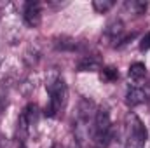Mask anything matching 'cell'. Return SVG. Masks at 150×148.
<instances>
[{
  "label": "cell",
  "mask_w": 150,
  "mask_h": 148,
  "mask_svg": "<svg viewBox=\"0 0 150 148\" xmlns=\"http://www.w3.org/2000/svg\"><path fill=\"white\" fill-rule=\"evenodd\" d=\"M96 111H98V108H96V105L91 99L82 98L79 101L77 115H75L74 134H75V141L80 147H86L89 143V136L93 134V125H94Z\"/></svg>",
  "instance_id": "obj_1"
},
{
  "label": "cell",
  "mask_w": 150,
  "mask_h": 148,
  "mask_svg": "<svg viewBox=\"0 0 150 148\" xmlns=\"http://www.w3.org/2000/svg\"><path fill=\"white\" fill-rule=\"evenodd\" d=\"M45 89H47V94H49V103L45 106V115L54 118L61 113V110L67 105V96H68L67 84H65L63 77H59L56 72H52L45 80Z\"/></svg>",
  "instance_id": "obj_2"
},
{
  "label": "cell",
  "mask_w": 150,
  "mask_h": 148,
  "mask_svg": "<svg viewBox=\"0 0 150 148\" xmlns=\"http://www.w3.org/2000/svg\"><path fill=\"white\" fill-rule=\"evenodd\" d=\"M112 120L110 113L105 108H98L94 117V125H93V134H91V143L94 148H107L112 141Z\"/></svg>",
  "instance_id": "obj_3"
},
{
  "label": "cell",
  "mask_w": 150,
  "mask_h": 148,
  "mask_svg": "<svg viewBox=\"0 0 150 148\" xmlns=\"http://www.w3.org/2000/svg\"><path fill=\"white\" fill-rule=\"evenodd\" d=\"M129 120H131V125H129V136H127L126 148H145V143L149 140L147 127L136 115H131Z\"/></svg>",
  "instance_id": "obj_4"
},
{
  "label": "cell",
  "mask_w": 150,
  "mask_h": 148,
  "mask_svg": "<svg viewBox=\"0 0 150 148\" xmlns=\"http://www.w3.org/2000/svg\"><path fill=\"white\" fill-rule=\"evenodd\" d=\"M105 40L110 42V45H119L120 42L129 40V37H126V28H124L120 19H112L107 25V28H105Z\"/></svg>",
  "instance_id": "obj_5"
},
{
  "label": "cell",
  "mask_w": 150,
  "mask_h": 148,
  "mask_svg": "<svg viewBox=\"0 0 150 148\" xmlns=\"http://www.w3.org/2000/svg\"><path fill=\"white\" fill-rule=\"evenodd\" d=\"M23 19L30 28H37L42 21V11L38 2H26L23 5Z\"/></svg>",
  "instance_id": "obj_6"
},
{
  "label": "cell",
  "mask_w": 150,
  "mask_h": 148,
  "mask_svg": "<svg viewBox=\"0 0 150 148\" xmlns=\"http://www.w3.org/2000/svg\"><path fill=\"white\" fill-rule=\"evenodd\" d=\"M147 101V92L140 85H131L126 92V105L127 106H138Z\"/></svg>",
  "instance_id": "obj_7"
},
{
  "label": "cell",
  "mask_w": 150,
  "mask_h": 148,
  "mask_svg": "<svg viewBox=\"0 0 150 148\" xmlns=\"http://www.w3.org/2000/svg\"><path fill=\"white\" fill-rule=\"evenodd\" d=\"M101 63L96 56H82V59L79 61V72H96L100 70Z\"/></svg>",
  "instance_id": "obj_8"
},
{
  "label": "cell",
  "mask_w": 150,
  "mask_h": 148,
  "mask_svg": "<svg viewBox=\"0 0 150 148\" xmlns=\"http://www.w3.org/2000/svg\"><path fill=\"white\" fill-rule=\"evenodd\" d=\"M129 78L133 80V82H142L145 77H147V66L143 65V63H140V61H136V63H133L131 66H129Z\"/></svg>",
  "instance_id": "obj_9"
},
{
  "label": "cell",
  "mask_w": 150,
  "mask_h": 148,
  "mask_svg": "<svg viewBox=\"0 0 150 148\" xmlns=\"http://www.w3.org/2000/svg\"><path fill=\"white\" fill-rule=\"evenodd\" d=\"M124 9L129 11V12L134 14V16H140V14H145V11H147V4H145V2L131 0V2H126V4H124Z\"/></svg>",
  "instance_id": "obj_10"
},
{
  "label": "cell",
  "mask_w": 150,
  "mask_h": 148,
  "mask_svg": "<svg viewBox=\"0 0 150 148\" xmlns=\"http://www.w3.org/2000/svg\"><path fill=\"white\" fill-rule=\"evenodd\" d=\"M113 5H115V2L113 0H94L93 2V7H94V11L96 12H100V14H105L107 11H110Z\"/></svg>",
  "instance_id": "obj_11"
},
{
  "label": "cell",
  "mask_w": 150,
  "mask_h": 148,
  "mask_svg": "<svg viewBox=\"0 0 150 148\" xmlns=\"http://www.w3.org/2000/svg\"><path fill=\"white\" fill-rule=\"evenodd\" d=\"M101 78H103V80H108V82L117 80V78H119V72H117L115 68L107 66V68H103V70H101Z\"/></svg>",
  "instance_id": "obj_12"
},
{
  "label": "cell",
  "mask_w": 150,
  "mask_h": 148,
  "mask_svg": "<svg viewBox=\"0 0 150 148\" xmlns=\"http://www.w3.org/2000/svg\"><path fill=\"white\" fill-rule=\"evenodd\" d=\"M149 49H150V32H147L145 37L142 38V42H140V51L145 52V51H149Z\"/></svg>",
  "instance_id": "obj_13"
},
{
  "label": "cell",
  "mask_w": 150,
  "mask_h": 148,
  "mask_svg": "<svg viewBox=\"0 0 150 148\" xmlns=\"http://www.w3.org/2000/svg\"><path fill=\"white\" fill-rule=\"evenodd\" d=\"M19 148H26V145H25V143H21V145H19Z\"/></svg>",
  "instance_id": "obj_14"
},
{
  "label": "cell",
  "mask_w": 150,
  "mask_h": 148,
  "mask_svg": "<svg viewBox=\"0 0 150 148\" xmlns=\"http://www.w3.org/2000/svg\"><path fill=\"white\" fill-rule=\"evenodd\" d=\"M0 66H2V58H0Z\"/></svg>",
  "instance_id": "obj_15"
}]
</instances>
